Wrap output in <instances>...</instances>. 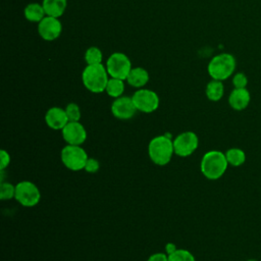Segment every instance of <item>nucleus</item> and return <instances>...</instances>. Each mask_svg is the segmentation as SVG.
<instances>
[{"instance_id":"6ab92c4d","label":"nucleus","mask_w":261,"mask_h":261,"mask_svg":"<svg viewBox=\"0 0 261 261\" xmlns=\"http://www.w3.org/2000/svg\"><path fill=\"white\" fill-rule=\"evenodd\" d=\"M225 157L228 165H231L233 167H239L243 165L246 161V153L240 148H230L226 150Z\"/></svg>"},{"instance_id":"ddd939ff","label":"nucleus","mask_w":261,"mask_h":261,"mask_svg":"<svg viewBox=\"0 0 261 261\" xmlns=\"http://www.w3.org/2000/svg\"><path fill=\"white\" fill-rule=\"evenodd\" d=\"M45 122L50 128L54 130H61L69 122V120L65 109L55 106L47 110L45 114Z\"/></svg>"},{"instance_id":"9b49d317","label":"nucleus","mask_w":261,"mask_h":261,"mask_svg":"<svg viewBox=\"0 0 261 261\" xmlns=\"http://www.w3.org/2000/svg\"><path fill=\"white\" fill-rule=\"evenodd\" d=\"M137 108L134 104L132 97L120 96L115 98L111 104V113L114 117L122 120H126L132 118L136 112Z\"/></svg>"},{"instance_id":"0eeeda50","label":"nucleus","mask_w":261,"mask_h":261,"mask_svg":"<svg viewBox=\"0 0 261 261\" xmlns=\"http://www.w3.org/2000/svg\"><path fill=\"white\" fill-rule=\"evenodd\" d=\"M14 199L24 207H34L41 200V192L33 181L22 180L15 186Z\"/></svg>"},{"instance_id":"c756f323","label":"nucleus","mask_w":261,"mask_h":261,"mask_svg":"<svg viewBox=\"0 0 261 261\" xmlns=\"http://www.w3.org/2000/svg\"><path fill=\"white\" fill-rule=\"evenodd\" d=\"M247 261H257V260H255V259H249V260H247Z\"/></svg>"},{"instance_id":"dca6fc26","label":"nucleus","mask_w":261,"mask_h":261,"mask_svg":"<svg viewBox=\"0 0 261 261\" xmlns=\"http://www.w3.org/2000/svg\"><path fill=\"white\" fill-rule=\"evenodd\" d=\"M42 5L46 15L53 17H60L67 6V0H43Z\"/></svg>"},{"instance_id":"5701e85b","label":"nucleus","mask_w":261,"mask_h":261,"mask_svg":"<svg viewBox=\"0 0 261 261\" xmlns=\"http://www.w3.org/2000/svg\"><path fill=\"white\" fill-rule=\"evenodd\" d=\"M15 197V186L10 182H1L0 198L1 200H10Z\"/></svg>"},{"instance_id":"b1692460","label":"nucleus","mask_w":261,"mask_h":261,"mask_svg":"<svg viewBox=\"0 0 261 261\" xmlns=\"http://www.w3.org/2000/svg\"><path fill=\"white\" fill-rule=\"evenodd\" d=\"M65 112L69 121H80L82 113L80 106L76 103H69L65 107Z\"/></svg>"},{"instance_id":"20e7f679","label":"nucleus","mask_w":261,"mask_h":261,"mask_svg":"<svg viewBox=\"0 0 261 261\" xmlns=\"http://www.w3.org/2000/svg\"><path fill=\"white\" fill-rule=\"evenodd\" d=\"M236 58L229 53H220L215 55L208 63V73L212 80L224 81L228 79L236 69Z\"/></svg>"},{"instance_id":"412c9836","label":"nucleus","mask_w":261,"mask_h":261,"mask_svg":"<svg viewBox=\"0 0 261 261\" xmlns=\"http://www.w3.org/2000/svg\"><path fill=\"white\" fill-rule=\"evenodd\" d=\"M102 59H103V54L98 47L92 46L87 49L85 53V60L88 65L100 64L102 63Z\"/></svg>"},{"instance_id":"4be33fe9","label":"nucleus","mask_w":261,"mask_h":261,"mask_svg":"<svg viewBox=\"0 0 261 261\" xmlns=\"http://www.w3.org/2000/svg\"><path fill=\"white\" fill-rule=\"evenodd\" d=\"M168 261H196V259L190 251L177 249L174 253L168 255Z\"/></svg>"},{"instance_id":"a878e982","label":"nucleus","mask_w":261,"mask_h":261,"mask_svg":"<svg viewBox=\"0 0 261 261\" xmlns=\"http://www.w3.org/2000/svg\"><path fill=\"white\" fill-rule=\"evenodd\" d=\"M99 167H100L99 161L96 160L95 158H90L89 157L87 162H86L84 170H86L89 173H95V172H97L99 170Z\"/></svg>"},{"instance_id":"aec40b11","label":"nucleus","mask_w":261,"mask_h":261,"mask_svg":"<svg viewBox=\"0 0 261 261\" xmlns=\"http://www.w3.org/2000/svg\"><path fill=\"white\" fill-rule=\"evenodd\" d=\"M105 91H106L107 95L112 97V98H118V97L122 96L123 91H124V82H123V80L110 77L108 83H107Z\"/></svg>"},{"instance_id":"f3484780","label":"nucleus","mask_w":261,"mask_h":261,"mask_svg":"<svg viewBox=\"0 0 261 261\" xmlns=\"http://www.w3.org/2000/svg\"><path fill=\"white\" fill-rule=\"evenodd\" d=\"M24 17L32 22H40L45 16L46 12L42 4L39 3H30L24 7L23 10Z\"/></svg>"},{"instance_id":"4468645a","label":"nucleus","mask_w":261,"mask_h":261,"mask_svg":"<svg viewBox=\"0 0 261 261\" xmlns=\"http://www.w3.org/2000/svg\"><path fill=\"white\" fill-rule=\"evenodd\" d=\"M250 101H251V95H250V92L247 90V88H243V89L234 88L228 96L229 106L237 111L246 109Z\"/></svg>"},{"instance_id":"2eb2a0df","label":"nucleus","mask_w":261,"mask_h":261,"mask_svg":"<svg viewBox=\"0 0 261 261\" xmlns=\"http://www.w3.org/2000/svg\"><path fill=\"white\" fill-rule=\"evenodd\" d=\"M125 81L134 88H142L149 82V73L143 67H134Z\"/></svg>"},{"instance_id":"a211bd4d","label":"nucleus","mask_w":261,"mask_h":261,"mask_svg":"<svg viewBox=\"0 0 261 261\" xmlns=\"http://www.w3.org/2000/svg\"><path fill=\"white\" fill-rule=\"evenodd\" d=\"M206 96L210 101L216 102L219 101L224 94V86L222 84L221 81H217V80H211L207 86H206V90H205Z\"/></svg>"},{"instance_id":"9d476101","label":"nucleus","mask_w":261,"mask_h":261,"mask_svg":"<svg viewBox=\"0 0 261 261\" xmlns=\"http://www.w3.org/2000/svg\"><path fill=\"white\" fill-rule=\"evenodd\" d=\"M61 134L67 145L81 146L87 140V130L80 121H69L61 129Z\"/></svg>"},{"instance_id":"423d86ee","label":"nucleus","mask_w":261,"mask_h":261,"mask_svg":"<svg viewBox=\"0 0 261 261\" xmlns=\"http://www.w3.org/2000/svg\"><path fill=\"white\" fill-rule=\"evenodd\" d=\"M106 69L110 77L126 80L132 67L129 58L121 52L112 53L106 61Z\"/></svg>"},{"instance_id":"39448f33","label":"nucleus","mask_w":261,"mask_h":261,"mask_svg":"<svg viewBox=\"0 0 261 261\" xmlns=\"http://www.w3.org/2000/svg\"><path fill=\"white\" fill-rule=\"evenodd\" d=\"M60 158L63 165L72 171H80L85 168L88 160L87 152L76 145H66L62 148Z\"/></svg>"},{"instance_id":"f03ea898","label":"nucleus","mask_w":261,"mask_h":261,"mask_svg":"<svg viewBox=\"0 0 261 261\" xmlns=\"http://www.w3.org/2000/svg\"><path fill=\"white\" fill-rule=\"evenodd\" d=\"M148 154L151 161L157 165H166L174 154L173 140L167 135L154 137L148 145Z\"/></svg>"},{"instance_id":"393cba45","label":"nucleus","mask_w":261,"mask_h":261,"mask_svg":"<svg viewBox=\"0 0 261 261\" xmlns=\"http://www.w3.org/2000/svg\"><path fill=\"white\" fill-rule=\"evenodd\" d=\"M232 85L237 89L247 88L248 85V77L244 72H237L232 76Z\"/></svg>"},{"instance_id":"bb28decb","label":"nucleus","mask_w":261,"mask_h":261,"mask_svg":"<svg viewBox=\"0 0 261 261\" xmlns=\"http://www.w3.org/2000/svg\"><path fill=\"white\" fill-rule=\"evenodd\" d=\"M10 163V155L9 153L2 149L0 152V170H4Z\"/></svg>"},{"instance_id":"6e6552de","label":"nucleus","mask_w":261,"mask_h":261,"mask_svg":"<svg viewBox=\"0 0 261 261\" xmlns=\"http://www.w3.org/2000/svg\"><path fill=\"white\" fill-rule=\"evenodd\" d=\"M137 110L144 113H151L157 110L159 106L158 95L149 89H139L132 96Z\"/></svg>"},{"instance_id":"1a4fd4ad","label":"nucleus","mask_w":261,"mask_h":261,"mask_svg":"<svg viewBox=\"0 0 261 261\" xmlns=\"http://www.w3.org/2000/svg\"><path fill=\"white\" fill-rule=\"evenodd\" d=\"M199 146L198 136L191 130L184 132L177 135L173 140L174 154L180 157L192 155Z\"/></svg>"},{"instance_id":"7ed1b4c3","label":"nucleus","mask_w":261,"mask_h":261,"mask_svg":"<svg viewBox=\"0 0 261 261\" xmlns=\"http://www.w3.org/2000/svg\"><path fill=\"white\" fill-rule=\"evenodd\" d=\"M106 66L102 63L87 65L82 72V81L87 90L92 93H102L105 91L109 81Z\"/></svg>"},{"instance_id":"cd10ccee","label":"nucleus","mask_w":261,"mask_h":261,"mask_svg":"<svg viewBox=\"0 0 261 261\" xmlns=\"http://www.w3.org/2000/svg\"><path fill=\"white\" fill-rule=\"evenodd\" d=\"M147 261H168V255L165 253L152 254Z\"/></svg>"},{"instance_id":"f8f14e48","label":"nucleus","mask_w":261,"mask_h":261,"mask_svg":"<svg viewBox=\"0 0 261 261\" xmlns=\"http://www.w3.org/2000/svg\"><path fill=\"white\" fill-rule=\"evenodd\" d=\"M62 31V25L57 17L46 15L38 23V33L40 37L45 41L56 40Z\"/></svg>"},{"instance_id":"c85d7f7f","label":"nucleus","mask_w":261,"mask_h":261,"mask_svg":"<svg viewBox=\"0 0 261 261\" xmlns=\"http://www.w3.org/2000/svg\"><path fill=\"white\" fill-rule=\"evenodd\" d=\"M176 250H177V248H176L175 244H173V243H167L165 245V252H166L167 255H170V254L174 253Z\"/></svg>"},{"instance_id":"f257e3e1","label":"nucleus","mask_w":261,"mask_h":261,"mask_svg":"<svg viewBox=\"0 0 261 261\" xmlns=\"http://www.w3.org/2000/svg\"><path fill=\"white\" fill-rule=\"evenodd\" d=\"M228 162L225 157V153L219 150H210L206 152L200 163V169L202 174L211 180L220 178L226 171Z\"/></svg>"}]
</instances>
